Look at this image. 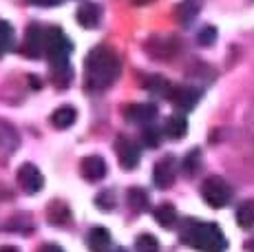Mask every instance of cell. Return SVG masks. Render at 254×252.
<instances>
[{
  "label": "cell",
  "instance_id": "obj_1",
  "mask_svg": "<svg viewBox=\"0 0 254 252\" xmlns=\"http://www.w3.org/2000/svg\"><path fill=\"white\" fill-rule=\"evenodd\" d=\"M120 71H122L120 58H117L115 51L109 49V47L100 45V47H95V49H91L89 56H86L84 80H86V86H89L91 91L109 89V86L117 80Z\"/></svg>",
  "mask_w": 254,
  "mask_h": 252
},
{
  "label": "cell",
  "instance_id": "obj_2",
  "mask_svg": "<svg viewBox=\"0 0 254 252\" xmlns=\"http://www.w3.org/2000/svg\"><path fill=\"white\" fill-rule=\"evenodd\" d=\"M179 239H182L184 246L199 250V252H226L228 250L226 235L212 221L186 219L179 226Z\"/></svg>",
  "mask_w": 254,
  "mask_h": 252
},
{
  "label": "cell",
  "instance_id": "obj_3",
  "mask_svg": "<svg viewBox=\"0 0 254 252\" xmlns=\"http://www.w3.org/2000/svg\"><path fill=\"white\" fill-rule=\"evenodd\" d=\"M73 51L71 40L60 27H49L47 31V42H45V53L51 62V69L56 66H69V56Z\"/></svg>",
  "mask_w": 254,
  "mask_h": 252
},
{
  "label": "cell",
  "instance_id": "obj_4",
  "mask_svg": "<svg viewBox=\"0 0 254 252\" xmlns=\"http://www.w3.org/2000/svg\"><path fill=\"white\" fill-rule=\"evenodd\" d=\"M201 197L210 208H223L232 199V186L223 177L212 175L201 184Z\"/></svg>",
  "mask_w": 254,
  "mask_h": 252
},
{
  "label": "cell",
  "instance_id": "obj_5",
  "mask_svg": "<svg viewBox=\"0 0 254 252\" xmlns=\"http://www.w3.org/2000/svg\"><path fill=\"white\" fill-rule=\"evenodd\" d=\"M115 155H117V162H120V166L124 168V171H133V168H137V164L141 159L139 146L133 142V139L124 137V135L115 139Z\"/></svg>",
  "mask_w": 254,
  "mask_h": 252
},
{
  "label": "cell",
  "instance_id": "obj_6",
  "mask_svg": "<svg viewBox=\"0 0 254 252\" xmlns=\"http://www.w3.org/2000/svg\"><path fill=\"white\" fill-rule=\"evenodd\" d=\"M20 146V135L16 126L9 124L7 120H0V164H7L16 155Z\"/></svg>",
  "mask_w": 254,
  "mask_h": 252
},
{
  "label": "cell",
  "instance_id": "obj_7",
  "mask_svg": "<svg viewBox=\"0 0 254 252\" xmlns=\"http://www.w3.org/2000/svg\"><path fill=\"white\" fill-rule=\"evenodd\" d=\"M18 186H20L22 192H27V195H38V192L42 190V186H45V177H42V173L38 171V166H33V164H22L20 168H18Z\"/></svg>",
  "mask_w": 254,
  "mask_h": 252
},
{
  "label": "cell",
  "instance_id": "obj_8",
  "mask_svg": "<svg viewBox=\"0 0 254 252\" xmlns=\"http://www.w3.org/2000/svg\"><path fill=\"white\" fill-rule=\"evenodd\" d=\"M45 42H47V31H42L40 25H29L27 33H24V42H22V53L27 58H40L45 53Z\"/></svg>",
  "mask_w": 254,
  "mask_h": 252
},
{
  "label": "cell",
  "instance_id": "obj_9",
  "mask_svg": "<svg viewBox=\"0 0 254 252\" xmlns=\"http://www.w3.org/2000/svg\"><path fill=\"white\" fill-rule=\"evenodd\" d=\"M175 175H177V164H175V157L173 155H166V157H162L157 164H155L153 184L157 188H162V190H166V188L173 186Z\"/></svg>",
  "mask_w": 254,
  "mask_h": 252
},
{
  "label": "cell",
  "instance_id": "obj_10",
  "mask_svg": "<svg viewBox=\"0 0 254 252\" xmlns=\"http://www.w3.org/2000/svg\"><path fill=\"white\" fill-rule=\"evenodd\" d=\"M157 113H159V109L153 104V102L130 104V106H126V111H124L126 120L133 122V124H150V122H155V120H157Z\"/></svg>",
  "mask_w": 254,
  "mask_h": 252
},
{
  "label": "cell",
  "instance_id": "obj_11",
  "mask_svg": "<svg viewBox=\"0 0 254 252\" xmlns=\"http://www.w3.org/2000/svg\"><path fill=\"white\" fill-rule=\"evenodd\" d=\"M199 98H201V91L194 89V86H173V91L168 95V100L182 111L194 109Z\"/></svg>",
  "mask_w": 254,
  "mask_h": 252
},
{
  "label": "cell",
  "instance_id": "obj_12",
  "mask_svg": "<svg viewBox=\"0 0 254 252\" xmlns=\"http://www.w3.org/2000/svg\"><path fill=\"white\" fill-rule=\"evenodd\" d=\"M80 173L89 182H100V179L106 177V162L100 155H89L80 162Z\"/></svg>",
  "mask_w": 254,
  "mask_h": 252
},
{
  "label": "cell",
  "instance_id": "obj_13",
  "mask_svg": "<svg viewBox=\"0 0 254 252\" xmlns=\"http://www.w3.org/2000/svg\"><path fill=\"white\" fill-rule=\"evenodd\" d=\"M75 18L84 29H95L102 20V9H100V4H95V2H84L77 9Z\"/></svg>",
  "mask_w": 254,
  "mask_h": 252
},
{
  "label": "cell",
  "instance_id": "obj_14",
  "mask_svg": "<svg viewBox=\"0 0 254 252\" xmlns=\"http://www.w3.org/2000/svg\"><path fill=\"white\" fill-rule=\"evenodd\" d=\"M153 217H155V221H157L159 226L166 228V230L175 228V226H177V221H179L177 210H175V206H173V203H168V201L159 203V206L153 210Z\"/></svg>",
  "mask_w": 254,
  "mask_h": 252
},
{
  "label": "cell",
  "instance_id": "obj_15",
  "mask_svg": "<svg viewBox=\"0 0 254 252\" xmlns=\"http://www.w3.org/2000/svg\"><path fill=\"white\" fill-rule=\"evenodd\" d=\"M47 217H49V221H51L53 226H58V228H64V226L71 224V210H69V206L62 203V201L49 203Z\"/></svg>",
  "mask_w": 254,
  "mask_h": 252
},
{
  "label": "cell",
  "instance_id": "obj_16",
  "mask_svg": "<svg viewBox=\"0 0 254 252\" xmlns=\"http://www.w3.org/2000/svg\"><path fill=\"white\" fill-rule=\"evenodd\" d=\"M75 120H77V111L73 109L71 104L58 106L51 113V124L56 126V128H69V126L75 124Z\"/></svg>",
  "mask_w": 254,
  "mask_h": 252
},
{
  "label": "cell",
  "instance_id": "obj_17",
  "mask_svg": "<svg viewBox=\"0 0 254 252\" xmlns=\"http://www.w3.org/2000/svg\"><path fill=\"white\" fill-rule=\"evenodd\" d=\"M86 239H89V248L93 252H104V250L111 248V232L106 230V228H102V226L91 228Z\"/></svg>",
  "mask_w": 254,
  "mask_h": 252
},
{
  "label": "cell",
  "instance_id": "obj_18",
  "mask_svg": "<svg viewBox=\"0 0 254 252\" xmlns=\"http://www.w3.org/2000/svg\"><path fill=\"white\" fill-rule=\"evenodd\" d=\"M201 11V0H182L177 4V20L182 25H190Z\"/></svg>",
  "mask_w": 254,
  "mask_h": 252
},
{
  "label": "cell",
  "instance_id": "obj_19",
  "mask_svg": "<svg viewBox=\"0 0 254 252\" xmlns=\"http://www.w3.org/2000/svg\"><path fill=\"white\" fill-rule=\"evenodd\" d=\"M164 133L168 135L170 139H184L186 133H188V120H186L184 115H170V118L166 120Z\"/></svg>",
  "mask_w": 254,
  "mask_h": 252
},
{
  "label": "cell",
  "instance_id": "obj_20",
  "mask_svg": "<svg viewBox=\"0 0 254 252\" xmlns=\"http://www.w3.org/2000/svg\"><path fill=\"white\" fill-rule=\"evenodd\" d=\"M144 86L148 93L153 95H162V98H168L170 91H173V86H170V82L166 80L164 75H148L144 80Z\"/></svg>",
  "mask_w": 254,
  "mask_h": 252
},
{
  "label": "cell",
  "instance_id": "obj_21",
  "mask_svg": "<svg viewBox=\"0 0 254 252\" xmlns=\"http://www.w3.org/2000/svg\"><path fill=\"white\" fill-rule=\"evenodd\" d=\"M237 224L243 230H250L254 228V199L243 201L241 206L237 208Z\"/></svg>",
  "mask_w": 254,
  "mask_h": 252
},
{
  "label": "cell",
  "instance_id": "obj_22",
  "mask_svg": "<svg viewBox=\"0 0 254 252\" xmlns=\"http://www.w3.org/2000/svg\"><path fill=\"white\" fill-rule=\"evenodd\" d=\"M126 197H128L130 210H135V212L148 210V195H146V190H141V188H130Z\"/></svg>",
  "mask_w": 254,
  "mask_h": 252
},
{
  "label": "cell",
  "instance_id": "obj_23",
  "mask_svg": "<svg viewBox=\"0 0 254 252\" xmlns=\"http://www.w3.org/2000/svg\"><path fill=\"white\" fill-rule=\"evenodd\" d=\"M182 168H184V175H188V177L197 175L199 168H201V151H199V148H192V151L184 157Z\"/></svg>",
  "mask_w": 254,
  "mask_h": 252
},
{
  "label": "cell",
  "instance_id": "obj_24",
  "mask_svg": "<svg viewBox=\"0 0 254 252\" xmlns=\"http://www.w3.org/2000/svg\"><path fill=\"white\" fill-rule=\"evenodd\" d=\"M13 38H16L13 27L7 20H0V58L13 47Z\"/></svg>",
  "mask_w": 254,
  "mask_h": 252
},
{
  "label": "cell",
  "instance_id": "obj_25",
  "mask_svg": "<svg viewBox=\"0 0 254 252\" xmlns=\"http://www.w3.org/2000/svg\"><path fill=\"white\" fill-rule=\"evenodd\" d=\"M135 252H159V241H157V237L148 235V232L139 235L137 239H135Z\"/></svg>",
  "mask_w": 254,
  "mask_h": 252
},
{
  "label": "cell",
  "instance_id": "obj_26",
  "mask_svg": "<svg viewBox=\"0 0 254 252\" xmlns=\"http://www.w3.org/2000/svg\"><path fill=\"white\" fill-rule=\"evenodd\" d=\"M141 144L148 148H157L162 144V130L157 126H144V130H141Z\"/></svg>",
  "mask_w": 254,
  "mask_h": 252
},
{
  "label": "cell",
  "instance_id": "obj_27",
  "mask_svg": "<svg viewBox=\"0 0 254 252\" xmlns=\"http://www.w3.org/2000/svg\"><path fill=\"white\" fill-rule=\"evenodd\" d=\"M197 40H199L201 47H210L214 40H217V29H214L212 25H206L201 31L197 33Z\"/></svg>",
  "mask_w": 254,
  "mask_h": 252
},
{
  "label": "cell",
  "instance_id": "obj_28",
  "mask_svg": "<svg viewBox=\"0 0 254 252\" xmlns=\"http://www.w3.org/2000/svg\"><path fill=\"white\" fill-rule=\"evenodd\" d=\"M95 206L100 208V210H113V206H115V195H113L111 190L100 192V195L95 197Z\"/></svg>",
  "mask_w": 254,
  "mask_h": 252
},
{
  "label": "cell",
  "instance_id": "obj_29",
  "mask_svg": "<svg viewBox=\"0 0 254 252\" xmlns=\"http://www.w3.org/2000/svg\"><path fill=\"white\" fill-rule=\"evenodd\" d=\"M31 4H38V7H56V4H60L62 0H29Z\"/></svg>",
  "mask_w": 254,
  "mask_h": 252
},
{
  "label": "cell",
  "instance_id": "obj_30",
  "mask_svg": "<svg viewBox=\"0 0 254 252\" xmlns=\"http://www.w3.org/2000/svg\"><path fill=\"white\" fill-rule=\"evenodd\" d=\"M38 252H64V250H62L60 246H56V244H45Z\"/></svg>",
  "mask_w": 254,
  "mask_h": 252
},
{
  "label": "cell",
  "instance_id": "obj_31",
  "mask_svg": "<svg viewBox=\"0 0 254 252\" xmlns=\"http://www.w3.org/2000/svg\"><path fill=\"white\" fill-rule=\"evenodd\" d=\"M0 252H20L16 246H0Z\"/></svg>",
  "mask_w": 254,
  "mask_h": 252
},
{
  "label": "cell",
  "instance_id": "obj_32",
  "mask_svg": "<svg viewBox=\"0 0 254 252\" xmlns=\"http://www.w3.org/2000/svg\"><path fill=\"white\" fill-rule=\"evenodd\" d=\"M246 250H248V252H254V237L246 244Z\"/></svg>",
  "mask_w": 254,
  "mask_h": 252
},
{
  "label": "cell",
  "instance_id": "obj_33",
  "mask_svg": "<svg viewBox=\"0 0 254 252\" xmlns=\"http://www.w3.org/2000/svg\"><path fill=\"white\" fill-rule=\"evenodd\" d=\"M153 0H133V4H150Z\"/></svg>",
  "mask_w": 254,
  "mask_h": 252
},
{
  "label": "cell",
  "instance_id": "obj_34",
  "mask_svg": "<svg viewBox=\"0 0 254 252\" xmlns=\"http://www.w3.org/2000/svg\"><path fill=\"white\" fill-rule=\"evenodd\" d=\"M104 252H109V250H104ZM111 252H126L124 248H115V250H111Z\"/></svg>",
  "mask_w": 254,
  "mask_h": 252
}]
</instances>
